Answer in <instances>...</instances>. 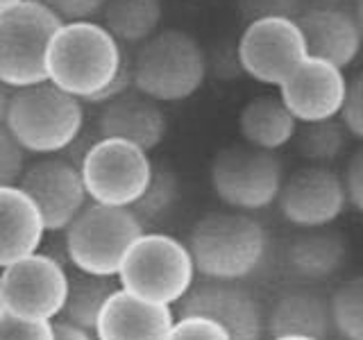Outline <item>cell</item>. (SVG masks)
I'll return each mask as SVG.
<instances>
[{
    "label": "cell",
    "instance_id": "7402d4cb",
    "mask_svg": "<svg viewBox=\"0 0 363 340\" xmlns=\"http://www.w3.org/2000/svg\"><path fill=\"white\" fill-rule=\"evenodd\" d=\"M238 130L247 145L277 152L298 130V120L279 96H261L250 100L238 116Z\"/></svg>",
    "mask_w": 363,
    "mask_h": 340
},
{
    "label": "cell",
    "instance_id": "d590c367",
    "mask_svg": "<svg viewBox=\"0 0 363 340\" xmlns=\"http://www.w3.org/2000/svg\"><path fill=\"white\" fill-rule=\"evenodd\" d=\"M52 332H55V340H96L84 329H77L68 322H52Z\"/></svg>",
    "mask_w": 363,
    "mask_h": 340
},
{
    "label": "cell",
    "instance_id": "8992f818",
    "mask_svg": "<svg viewBox=\"0 0 363 340\" xmlns=\"http://www.w3.org/2000/svg\"><path fill=\"white\" fill-rule=\"evenodd\" d=\"M143 232L128 207L86 202L64 230L68 264L89 275L116 277L130 245Z\"/></svg>",
    "mask_w": 363,
    "mask_h": 340
},
{
    "label": "cell",
    "instance_id": "4316f807",
    "mask_svg": "<svg viewBox=\"0 0 363 340\" xmlns=\"http://www.w3.org/2000/svg\"><path fill=\"white\" fill-rule=\"evenodd\" d=\"M329 317L338 338L363 340V279L352 277L329 300Z\"/></svg>",
    "mask_w": 363,
    "mask_h": 340
},
{
    "label": "cell",
    "instance_id": "d6a6232c",
    "mask_svg": "<svg viewBox=\"0 0 363 340\" xmlns=\"http://www.w3.org/2000/svg\"><path fill=\"white\" fill-rule=\"evenodd\" d=\"M343 193H345V202L350 204L354 211H363V150H359L350 157L347 168L343 177Z\"/></svg>",
    "mask_w": 363,
    "mask_h": 340
},
{
    "label": "cell",
    "instance_id": "e0dca14e",
    "mask_svg": "<svg viewBox=\"0 0 363 340\" xmlns=\"http://www.w3.org/2000/svg\"><path fill=\"white\" fill-rule=\"evenodd\" d=\"M173 320L168 306L118 288L102 306L94 334L96 340H166Z\"/></svg>",
    "mask_w": 363,
    "mask_h": 340
},
{
    "label": "cell",
    "instance_id": "9c48e42d",
    "mask_svg": "<svg viewBox=\"0 0 363 340\" xmlns=\"http://www.w3.org/2000/svg\"><path fill=\"white\" fill-rule=\"evenodd\" d=\"M86 196L107 207H130L152 175V162L139 145L111 136L91 141L79 162Z\"/></svg>",
    "mask_w": 363,
    "mask_h": 340
},
{
    "label": "cell",
    "instance_id": "b9f144b4",
    "mask_svg": "<svg viewBox=\"0 0 363 340\" xmlns=\"http://www.w3.org/2000/svg\"><path fill=\"white\" fill-rule=\"evenodd\" d=\"M43 3H52V0H43Z\"/></svg>",
    "mask_w": 363,
    "mask_h": 340
},
{
    "label": "cell",
    "instance_id": "8fae6325",
    "mask_svg": "<svg viewBox=\"0 0 363 340\" xmlns=\"http://www.w3.org/2000/svg\"><path fill=\"white\" fill-rule=\"evenodd\" d=\"M68 272L43 252H32L0 272V295L7 313L26 320H52L62 313Z\"/></svg>",
    "mask_w": 363,
    "mask_h": 340
},
{
    "label": "cell",
    "instance_id": "60d3db41",
    "mask_svg": "<svg viewBox=\"0 0 363 340\" xmlns=\"http://www.w3.org/2000/svg\"><path fill=\"white\" fill-rule=\"evenodd\" d=\"M7 315V306H5V300H3V295H0V320Z\"/></svg>",
    "mask_w": 363,
    "mask_h": 340
},
{
    "label": "cell",
    "instance_id": "ac0fdd59",
    "mask_svg": "<svg viewBox=\"0 0 363 340\" xmlns=\"http://www.w3.org/2000/svg\"><path fill=\"white\" fill-rule=\"evenodd\" d=\"M98 132L100 136L123 139L141 150L150 152L164 141L166 136V116L159 102L139 94L136 89L125 91L123 96L100 105Z\"/></svg>",
    "mask_w": 363,
    "mask_h": 340
},
{
    "label": "cell",
    "instance_id": "d4e9b609",
    "mask_svg": "<svg viewBox=\"0 0 363 340\" xmlns=\"http://www.w3.org/2000/svg\"><path fill=\"white\" fill-rule=\"evenodd\" d=\"M293 139H298V150L304 159H309L318 166H327L345 152L350 132L338 118H327L304 123L302 128L295 130Z\"/></svg>",
    "mask_w": 363,
    "mask_h": 340
},
{
    "label": "cell",
    "instance_id": "484cf974",
    "mask_svg": "<svg viewBox=\"0 0 363 340\" xmlns=\"http://www.w3.org/2000/svg\"><path fill=\"white\" fill-rule=\"evenodd\" d=\"M179 198V179L168 168H152V175L143 193L130 204V211L145 230L147 225L162 222L173 211Z\"/></svg>",
    "mask_w": 363,
    "mask_h": 340
},
{
    "label": "cell",
    "instance_id": "ba28073f",
    "mask_svg": "<svg viewBox=\"0 0 363 340\" xmlns=\"http://www.w3.org/2000/svg\"><path fill=\"white\" fill-rule=\"evenodd\" d=\"M211 188L227 207L259 211L277 200L284 181L281 159L255 145H230L211 162Z\"/></svg>",
    "mask_w": 363,
    "mask_h": 340
},
{
    "label": "cell",
    "instance_id": "836d02e7",
    "mask_svg": "<svg viewBox=\"0 0 363 340\" xmlns=\"http://www.w3.org/2000/svg\"><path fill=\"white\" fill-rule=\"evenodd\" d=\"M107 0H52L48 3L62 21H91Z\"/></svg>",
    "mask_w": 363,
    "mask_h": 340
},
{
    "label": "cell",
    "instance_id": "30bf717a",
    "mask_svg": "<svg viewBox=\"0 0 363 340\" xmlns=\"http://www.w3.org/2000/svg\"><path fill=\"white\" fill-rule=\"evenodd\" d=\"M306 57L304 37L293 18L250 21L236 48L238 66L247 77L277 89Z\"/></svg>",
    "mask_w": 363,
    "mask_h": 340
},
{
    "label": "cell",
    "instance_id": "4fadbf2b",
    "mask_svg": "<svg viewBox=\"0 0 363 340\" xmlns=\"http://www.w3.org/2000/svg\"><path fill=\"white\" fill-rule=\"evenodd\" d=\"M179 315H200L220 324L230 340H261L264 311L247 288L236 281L209 279L196 283L182 295Z\"/></svg>",
    "mask_w": 363,
    "mask_h": 340
},
{
    "label": "cell",
    "instance_id": "f546056e",
    "mask_svg": "<svg viewBox=\"0 0 363 340\" xmlns=\"http://www.w3.org/2000/svg\"><path fill=\"white\" fill-rule=\"evenodd\" d=\"M23 170H26V150L5 125H0V186L16 184Z\"/></svg>",
    "mask_w": 363,
    "mask_h": 340
},
{
    "label": "cell",
    "instance_id": "603a6c76",
    "mask_svg": "<svg viewBox=\"0 0 363 340\" xmlns=\"http://www.w3.org/2000/svg\"><path fill=\"white\" fill-rule=\"evenodd\" d=\"M118 288H121L118 281L113 277L89 275V272H82V270L71 272V275H68L66 300L62 306L64 322L94 334L102 306H105V302Z\"/></svg>",
    "mask_w": 363,
    "mask_h": 340
},
{
    "label": "cell",
    "instance_id": "5b68a950",
    "mask_svg": "<svg viewBox=\"0 0 363 340\" xmlns=\"http://www.w3.org/2000/svg\"><path fill=\"white\" fill-rule=\"evenodd\" d=\"M193 261L186 245L168 234H141L130 245L116 272L118 286L152 304L170 306L193 283Z\"/></svg>",
    "mask_w": 363,
    "mask_h": 340
},
{
    "label": "cell",
    "instance_id": "5bb4252c",
    "mask_svg": "<svg viewBox=\"0 0 363 340\" xmlns=\"http://www.w3.org/2000/svg\"><path fill=\"white\" fill-rule=\"evenodd\" d=\"M281 215L302 230L332 225L345 211L340 177L327 166H306L281 181L277 200Z\"/></svg>",
    "mask_w": 363,
    "mask_h": 340
},
{
    "label": "cell",
    "instance_id": "277c9868",
    "mask_svg": "<svg viewBox=\"0 0 363 340\" xmlns=\"http://www.w3.org/2000/svg\"><path fill=\"white\" fill-rule=\"evenodd\" d=\"M130 68L132 89L139 94L155 102H179L204 84L207 55L189 32L162 30L141 43Z\"/></svg>",
    "mask_w": 363,
    "mask_h": 340
},
{
    "label": "cell",
    "instance_id": "ffe728a7",
    "mask_svg": "<svg viewBox=\"0 0 363 340\" xmlns=\"http://www.w3.org/2000/svg\"><path fill=\"white\" fill-rule=\"evenodd\" d=\"M284 259H286L291 275L306 281H320L343 268L347 259V243L338 232L327 230V227H313L293 238Z\"/></svg>",
    "mask_w": 363,
    "mask_h": 340
},
{
    "label": "cell",
    "instance_id": "83f0119b",
    "mask_svg": "<svg viewBox=\"0 0 363 340\" xmlns=\"http://www.w3.org/2000/svg\"><path fill=\"white\" fill-rule=\"evenodd\" d=\"M309 5L306 0H238V11L245 18V23L257 18H298L304 7Z\"/></svg>",
    "mask_w": 363,
    "mask_h": 340
},
{
    "label": "cell",
    "instance_id": "52a82bcc",
    "mask_svg": "<svg viewBox=\"0 0 363 340\" xmlns=\"http://www.w3.org/2000/svg\"><path fill=\"white\" fill-rule=\"evenodd\" d=\"M62 23L43 0H21L0 11V82L9 89L45 82V52Z\"/></svg>",
    "mask_w": 363,
    "mask_h": 340
},
{
    "label": "cell",
    "instance_id": "f1b7e54d",
    "mask_svg": "<svg viewBox=\"0 0 363 340\" xmlns=\"http://www.w3.org/2000/svg\"><path fill=\"white\" fill-rule=\"evenodd\" d=\"M166 340H230V336L209 317L179 315V320H173Z\"/></svg>",
    "mask_w": 363,
    "mask_h": 340
},
{
    "label": "cell",
    "instance_id": "ab89813d",
    "mask_svg": "<svg viewBox=\"0 0 363 340\" xmlns=\"http://www.w3.org/2000/svg\"><path fill=\"white\" fill-rule=\"evenodd\" d=\"M272 340H313V338H304V336H284V338H272Z\"/></svg>",
    "mask_w": 363,
    "mask_h": 340
},
{
    "label": "cell",
    "instance_id": "7c38bea8",
    "mask_svg": "<svg viewBox=\"0 0 363 340\" xmlns=\"http://www.w3.org/2000/svg\"><path fill=\"white\" fill-rule=\"evenodd\" d=\"M16 186L39 209L45 232H64L89 202L79 168L64 157H50L28 166Z\"/></svg>",
    "mask_w": 363,
    "mask_h": 340
},
{
    "label": "cell",
    "instance_id": "f35d334b",
    "mask_svg": "<svg viewBox=\"0 0 363 340\" xmlns=\"http://www.w3.org/2000/svg\"><path fill=\"white\" fill-rule=\"evenodd\" d=\"M21 0H0V11H5V9H9V7H14V5H18Z\"/></svg>",
    "mask_w": 363,
    "mask_h": 340
},
{
    "label": "cell",
    "instance_id": "cb8c5ba5",
    "mask_svg": "<svg viewBox=\"0 0 363 340\" xmlns=\"http://www.w3.org/2000/svg\"><path fill=\"white\" fill-rule=\"evenodd\" d=\"M105 28L118 43H143L157 32L164 16L162 0H107Z\"/></svg>",
    "mask_w": 363,
    "mask_h": 340
},
{
    "label": "cell",
    "instance_id": "3957f363",
    "mask_svg": "<svg viewBox=\"0 0 363 340\" xmlns=\"http://www.w3.org/2000/svg\"><path fill=\"white\" fill-rule=\"evenodd\" d=\"M5 128L26 152H64L84 128L82 100L64 94L48 79L11 89Z\"/></svg>",
    "mask_w": 363,
    "mask_h": 340
},
{
    "label": "cell",
    "instance_id": "74e56055",
    "mask_svg": "<svg viewBox=\"0 0 363 340\" xmlns=\"http://www.w3.org/2000/svg\"><path fill=\"white\" fill-rule=\"evenodd\" d=\"M306 3H311V5H343V3H347V0H306Z\"/></svg>",
    "mask_w": 363,
    "mask_h": 340
},
{
    "label": "cell",
    "instance_id": "6da1fadb",
    "mask_svg": "<svg viewBox=\"0 0 363 340\" xmlns=\"http://www.w3.org/2000/svg\"><path fill=\"white\" fill-rule=\"evenodd\" d=\"M125 64L121 43L94 21H64L45 52L48 82L77 100H91Z\"/></svg>",
    "mask_w": 363,
    "mask_h": 340
},
{
    "label": "cell",
    "instance_id": "e575fe53",
    "mask_svg": "<svg viewBox=\"0 0 363 340\" xmlns=\"http://www.w3.org/2000/svg\"><path fill=\"white\" fill-rule=\"evenodd\" d=\"M132 89V68H130V64L125 62L123 66H121V71L116 73V77L111 79V82L100 91L98 96H94L89 102L91 105H105V102H109V100H113V98H118V96H123L125 91H130Z\"/></svg>",
    "mask_w": 363,
    "mask_h": 340
},
{
    "label": "cell",
    "instance_id": "44dd1931",
    "mask_svg": "<svg viewBox=\"0 0 363 340\" xmlns=\"http://www.w3.org/2000/svg\"><path fill=\"white\" fill-rule=\"evenodd\" d=\"M268 332L272 338L304 336L313 340H327L334 332L332 317H329V302L311 290L281 295L270 311Z\"/></svg>",
    "mask_w": 363,
    "mask_h": 340
},
{
    "label": "cell",
    "instance_id": "4dcf8cb0",
    "mask_svg": "<svg viewBox=\"0 0 363 340\" xmlns=\"http://www.w3.org/2000/svg\"><path fill=\"white\" fill-rule=\"evenodd\" d=\"M343 128L350 132L352 139H363V77L357 75L352 82H347V91L343 98V105L338 109V116Z\"/></svg>",
    "mask_w": 363,
    "mask_h": 340
},
{
    "label": "cell",
    "instance_id": "1f68e13d",
    "mask_svg": "<svg viewBox=\"0 0 363 340\" xmlns=\"http://www.w3.org/2000/svg\"><path fill=\"white\" fill-rule=\"evenodd\" d=\"M0 340H55L50 320H26L7 313L0 320Z\"/></svg>",
    "mask_w": 363,
    "mask_h": 340
},
{
    "label": "cell",
    "instance_id": "7bdbcfd3",
    "mask_svg": "<svg viewBox=\"0 0 363 340\" xmlns=\"http://www.w3.org/2000/svg\"><path fill=\"white\" fill-rule=\"evenodd\" d=\"M336 340H345V338H336Z\"/></svg>",
    "mask_w": 363,
    "mask_h": 340
},
{
    "label": "cell",
    "instance_id": "d6986e66",
    "mask_svg": "<svg viewBox=\"0 0 363 340\" xmlns=\"http://www.w3.org/2000/svg\"><path fill=\"white\" fill-rule=\"evenodd\" d=\"M45 227L34 202L16 184L0 186V270L37 252Z\"/></svg>",
    "mask_w": 363,
    "mask_h": 340
},
{
    "label": "cell",
    "instance_id": "9a60e30c",
    "mask_svg": "<svg viewBox=\"0 0 363 340\" xmlns=\"http://www.w3.org/2000/svg\"><path fill=\"white\" fill-rule=\"evenodd\" d=\"M345 91L343 68L318 57H306L279 86V98L298 123H315L338 116Z\"/></svg>",
    "mask_w": 363,
    "mask_h": 340
},
{
    "label": "cell",
    "instance_id": "7a4b0ae2",
    "mask_svg": "<svg viewBox=\"0 0 363 340\" xmlns=\"http://www.w3.org/2000/svg\"><path fill=\"white\" fill-rule=\"evenodd\" d=\"M193 270L207 279L250 277L268 252V234L257 218L238 211H216L200 218L184 243Z\"/></svg>",
    "mask_w": 363,
    "mask_h": 340
},
{
    "label": "cell",
    "instance_id": "2e32d148",
    "mask_svg": "<svg viewBox=\"0 0 363 340\" xmlns=\"http://www.w3.org/2000/svg\"><path fill=\"white\" fill-rule=\"evenodd\" d=\"M304 37L306 55L345 68L361 50L363 21L340 5H306L295 18Z\"/></svg>",
    "mask_w": 363,
    "mask_h": 340
},
{
    "label": "cell",
    "instance_id": "8d00e7d4",
    "mask_svg": "<svg viewBox=\"0 0 363 340\" xmlns=\"http://www.w3.org/2000/svg\"><path fill=\"white\" fill-rule=\"evenodd\" d=\"M9 96H11V89H9V86H5L3 82H0V125L5 123V116H7Z\"/></svg>",
    "mask_w": 363,
    "mask_h": 340
}]
</instances>
